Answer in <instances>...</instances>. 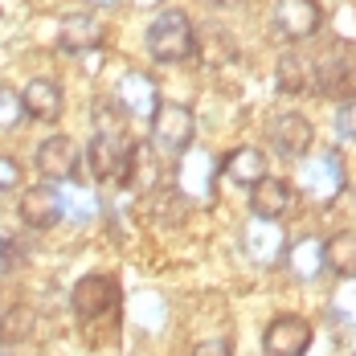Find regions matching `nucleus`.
<instances>
[{
  "label": "nucleus",
  "mask_w": 356,
  "mask_h": 356,
  "mask_svg": "<svg viewBox=\"0 0 356 356\" xmlns=\"http://www.w3.org/2000/svg\"><path fill=\"white\" fill-rule=\"evenodd\" d=\"M143 45H147V54H152L156 62H168V66L188 62V58L197 54V33H193L188 13H180V8L156 13L152 25H147V33H143Z\"/></svg>",
  "instance_id": "obj_1"
},
{
  "label": "nucleus",
  "mask_w": 356,
  "mask_h": 356,
  "mask_svg": "<svg viewBox=\"0 0 356 356\" xmlns=\"http://www.w3.org/2000/svg\"><path fill=\"white\" fill-rule=\"evenodd\" d=\"M147 131H152V152L160 160H177L193 147L197 136V115L188 103H160L156 115L147 119Z\"/></svg>",
  "instance_id": "obj_2"
},
{
  "label": "nucleus",
  "mask_w": 356,
  "mask_h": 356,
  "mask_svg": "<svg viewBox=\"0 0 356 356\" xmlns=\"http://www.w3.org/2000/svg\"><path fill=\"white\" fill-rule=\"evenodd\" d=\"M136 143L127 140L123 131H95V140L86 147V164H90V177L103 180V184H123V180L136 177Z\"/></svg>",
  "instance_id": "obj_3"
},
{
  "label": "nucleus",
  "mask_w": 356,
  "mask_h": 356,
  "mask_svg": "<svg viewBox=\"0 0 356 356\" xmlns=\"http://www.w3.org/2000/svg\"><path fill=\"white\" fill-rule=\"evenodd\" d=\"M299 188H303L316 205H336L340 193L348 188L344 156L332 152V147H323V152H316L312 160H303V168H299Z\"/></svg>",
  "instance_id": "obj_4"
},
{
  "label": "nucleus",
  "mask_w": 356,
  "mask_h": 356,
  "mask_svg": "<svg viewBox=\"0 0 356 356\" xmlns=\"http://www.w3.org/2000/svg\"><path fill=\"white\" fill-rule=\"evenodd\" d=\"M316 70V90L327 99H353L356 95V41H332L312 62Z\"/></svg>",
  "instance_id": "obj_5"
},
{
  "label": "nucleus",
  "mask_w": 356,
  "mask_h": 356,
  "mask_svg": "<svg viewBox=\"0 0 356 356\" xmlns=\"http://www.w3.org/2000/svg\"><path fill=\"white\" fill-rule=\"evenodd\" d=\"M177 197H184L188 205H213L217 197V160L205 147H188L184 156H177Z\"/></svg>",
  "instance_id": "obj_6"
},
{
  "label": "nucleus",
  "mask_w": 356,
  "mask_h": 356,
  "mask_svg": "<svg viewBox=\"0 0 356 356\" xmlns=\"http://www.w3.org/2000/svg\"><path fill=\"white\" fill-rule=\"evenodd\" d=\"M70 307H74V316L86 320V323L103 320V316H111L119 307V283L111 275H86V279L74 283Z\"/></svg>",
  "instance_id": "obj_7"
},
{
  "label": "nucleus",
  "mask_w": 356,
  "mask_h": 356,
  "mask_svg": "<svg viewBox=\"0 0 356 356\" xmlns=\"http://www.w3.org/2000/svg\"><path fill=\"white\" fill-rule=\"evenodd\" d=\"M115 103H119V111H123V119H152L156 115V107L164 103L160 99V86H156V78L147 70H127L123 78H119V86H115V95H111Z\"/></svg>",
  "instance_id": "obj_8"
},
{
  "label": "nucleus",
  "mask_w": 356,
  "mask_h": 356,
  "mask_svg": "<svg viewBox=\"0 0 356 356\" xmlns=\"http://www.w3.org/2000/svg\"><path fill=\"white\" fill-rule=\"evenodd\" d=\"M33 164L49 184H66V180H78L82 152H78V143H74L70 136H49V140H41Z\"/></svg>",
  "instance_id": "obj_9"
},
{
  "label": "nucleus",
  "mask_w": 356,
  "mask_h": 356,
  "mask_svg": "<svg viewBox=\"0 0 356 356\" xmlns=\"http://www.w3.org/2000/svg\"><path fill=\"white\" fill-rule=\"evenodd\" d=\"M266 136H270V147H275L279 156H286V160H303V156L312 152V143H316L312 119L299 115V111H283V115H275Z\"/></svg>",
  "instance_id": "obj_10"
},
{
  "label": "nucleus",
  "mask_w": 356,
  "mask_h": 356,
  "mask_svg": "<svg viewBox=\"0 0 356 356\" xmlns=\"http://www.w3.org/2000/svg\"><path fill=\"white\" fill-rule=\"evenodd\" d=\"M323 25V8L316 0H279L275 4V33L283 41H307Z\"/></svg>",
  "instance_id": "obj_11"
},
{
  "label": "nucleus",
  "mask_w": 356,
  "mask_h": 356,
  "mask_svg": "<svg viewBox=\"0 0 356 356\" xmlns=\"http://www.w3.org/2000/svg\"><path fill=\"white\" fill-rule=\"evenodd\" d=\"M262 348H266V356H303L312 348V323L303 316L270 320L266 332H262Z\"/></svg>",
  "instance_id": "obj_12"
},
{
  "label": "nucleus",
  "mask_w": 356,
  "mask_h": 356,
  "mask_svg": "<svg viewBox=\"0 0 356 356\" xmlns=\"http://www.w3.org/2000/svg\"><path fill=\"white\" fill-rule=\"evenodd\" d=\"M242 246H246L250 262L258 266H279L286 254V234L279 229V221H266V217H254L242 234Z\"/></svg>",
  "instance_id": "obj_13"
},
{
  "label": "nucleus",
  "mask_w": 356,
  "mask_h": 356,
  "mask_svg": "<svg viewBox=\"0 0 356 356\" xmlns=\"http://www.w3.org/2000/svg\"><path fill=\"white\" fill-rule=\"evenodd\" d=\"M17 213L21 221L29 225V229H54L58 221H62V205H58V184H33V188H25L21 193V201H17Z\"/></svg>",
  "instance_id": "obj_14"
},
{
  "label": "nucleus",
  "mask_w": 356,
  "mask_h": 356,
  "mask_svg": "<svg viewBox=\"0 0 356 356\" xmlns=\"http://www.w3.org/2000/svg\"><path fill=\"white\" fill-rule=\"evenodd\" d=\"M103 45V25H99V17H90V13H74L62 21V29H58V49L62 54H90V49H99Z\"/></svg>",
  "instance_id": "obj_15"
},
{
  "label": "nucleus",
  "mask_w": 356,
  "mask_h": 356,
  "mask_svg": "<svg viewBox=\"0 0 356 356\" xmlns=\"http://www.w3.org/2000/svg\"><path fill=\"white\" fill-rule=\"evenodd\" d=\"M291 201H295V188L279 177H262L250 188V209L254 217H266V221H279L291 209Z\"/></svg>",
  "instance_id": "obj_16"
},
{
  "label": "nucleus",
  "mask_w": 356,
  "mask_h": 356,
  "mask_svg": "<svg viewBox=\"0 0 356 356\" xmlns=\"http://www.w3.org/2000/svg\"><path fill=\"white\" fill-rule=\"evenodd\" d=\"M21 107L29 119L37 123H54L62 115V86L54 78H33L25 90H21Z\"/></svg>",
  "instance_id": "obj_17"
},
{
  "label": "nucleus",
  "mask_w": 356,
  "mask_h": 356,
  "mask_svg": "<svg viewBox=\"0 0 356 356\" xmlns=\"http://www.w3.org/2000/svg\"><path fill=\"white\" fill-rule=\"evenodd\" d=\"M217 172L229 177L234 184H246V188H254L262 177H270V172H266V156H262L258 147H234V152L217 164Z\"/></svg>",
  "instance_id": "obj_18"
},
{
  "label": "nucleus",
  "mask_w": 356,
  "mask_h": 356,
  "mask_svg": "<svg viewBox=\"0 0 356 356\" xmlns=\"http://www.w3.org/2000/svg\"><path fill=\"white\" fill-rule=\"evenodd\" d=\"M275 78H279V90L286 95H307L316 90V70H312V58H303L299 49H286L275 66Z\"/></svg>",
  "instance_id": "obj_19"
},
{
  "label": "nucleus",
  "mask_w": 356,
  "mask_h": 356,
  "mask_svg": "<svg viewBox=\"0 0 356 356\" xmlns=\"http://www.w3.org/2000/svg\"><path fill=\"white\" fill-rule=\"evenodd\" d=\"M286 266H291V275L299 279V283H312V279H320L323 275V238H299L295 246H286Z\"/></svg>",
  "instance_id": "obj_20"
},
{
  "label": "nucleus",
  "mask_w": 356,
  "mask_h": 356,
  "mask_svg": "<svg viewBox=\"0 0 356 356\" xmlns=\"http://www.w3.org/2000/svg\"><path fill=\"white\" fill-rule=\"evenodd\" d=\"M58 205H62V217H70L74 225H86V221H95V217H99V209H103V201H99L90 188H82L78 180L58 184Z\"/></svg>",
  "instance_id": "obj_21"
},
{
  "label": "nucleus",
  "mask_w": 356,
  "mask_h": 356,
  "mask_svg": "<svg viewBox=\"0 0 356 356\" xmlns=\"http://www.w3.org/2000/svg\"><path fill=\"white\" fill-rule=\"evenodd\" d=\"M323 270L340 279H356V229H340L323 242Z\"/></svg>",
  "instance_id": "obj_22"
},
{
  "label": "nucleus",
  "mask_w": 356,
  "mask_h": 356,
  "mask_svg": "<svg viewBox=\"0 0 356 356\" xmlns=\"http://www.w3.org/2000/svg\"><path fill=\"white\" fill-rule=\"evenodd\" d=\"M33 323H37V316L29 307H21V303L8 307V312H0V344H21Z\"/></svg>",
  "instance_id": "obj_23"
},
{
  "label": "nucleus",
  "mask_w": 356,
  "mask_h": 356,
  "mask_svg": "<svg viewBox=\"0 0 356 356\" xmlns=\"http://www.w3.org/2000/svg\"><path fill=\"white\" fill-rule=\"evenodd\" d=\"M327 316L340 323V327L356 332V279H348V286H344L340 295H332V303H327Z\"/></svg>",
  "instance_id": "obj_24"
},
{
  "label": "nucleus",
  "mask_w": 356,
  "mask_h": 356,
  "mask_svg": "<svg viewBox=\"0 0 356 356\" xmlns=\"http://www.w3.org/2000/svg\"><path fill=\"white\" fill-rule=\"evenodd\" d=\"M25 119V107H21V95L13 86H0V131H13L17 123Z\"/></svg>",
  "instance_id": "obj_25"
},
{
  "label": "nucleus",
  "mask_w": 356,
  "mask_h": 356,
  "mask_svg": "<svg viewBox=\"0 0 356 356\" xmlns=\"http://www.w3.org/2000/svg\"><path fill=\"white\" fill-rule=\"evenodd\" d=\"M21 266H25V246L17 238H0V279L17 275Z\"/></svg>",
  "instance_id": "obj_26"
},
{
  "label": "nucleus",
  "mask_w": 356,
  "mask_h": 356,
  "mask_svg": "<svg viewBox=\"0 0 356 356\" xmlns=\"http://www.w3.org/2000/svg\"><path fill=\"white\" fill-rule=\"evenodd\" d=\"M336 136L340 140H356V95L336 107Z\"/></svg>",
  "instance_id": "obj_27"
},
{
  "label": "nucleus",
  "mask_w": 356,
  "mask_h": 356,
  "mask_svg": "<svg viewBox=\"0 0 356 356\" xmlns=\"http://www.w3.org/2000/svg\"><path fill=\"white\" fill-rule=\"evenodd\" d=\"M17 184H21V164L13 156H0V193H8Z\"/></svg>",
  "instance_id": "obj_28"
},
{
  "label": "nucleus",
  "mask_w": 356,
  "mask_h": 356,
  "mask_svg": "<svg viewBox=\"0 0 356 356\" xmlns=\"http://www.w3.org/2000/svg\"><path fill=\"white\" fill-rule=\"evenodd\" d=\"M193 356H234V348H229V340H201Z\"/></svg>",
  "instance_id": "obj_29"
},
{
  "label": "nucleus",
  "mask_w": 356,
  "mask_h": 356,
  "mask_svg": "<svg viewBox=\"0 0 356 356\" xmlns=\"http://www.w3.org/2000/svg\"><path fill=\"white\" fill-rule=\"evenodd\" d=\"M136 4H160V0H136Z\"/></svg>",
  "instance_id": "obj_30"
},
{
  "label": "nucleus",
  "mask_w": 356,
  "mask_h": 356,
  "mask_svg": "<svg viewBox=\"0 0 356 356\" xmlns=\"http://www.w3.org/2000/svg\"><path fill=\"white\" fill-rule=\"evenodd\" d=\"M90 4H115V0H90Z\"/></svg>",
  "instance_id": "obj_31"
},
{
  "label": "nucleus",
  "mask_w": 356,
  "mask_h": 356,
  "mask_svg": "<svg viewBox=\"0 0 356 356\" xmlns=\"http://www.w3.org/2000/svg\"><path fill=\"white\" fill-rule=\"evenodd\" d=\"M0 356H8V353H0Z\"/></svg>",
  "instance_id": "obj_32"
},
{
  "label": "nucleus",
  "mask_w": 356,
  "mask_h": 356,
  "mask_svg": "<svg viewBox=\"0 0 356 356\" xmlns=\"http://www.w3.org/2000/svg\"><path fill=\"white\" fill-rule=\"evenodd\" d=\"M353 356H356V353H353Z\"/></svg>",
  "instance_id": "obj_33"
}]
</instances>
